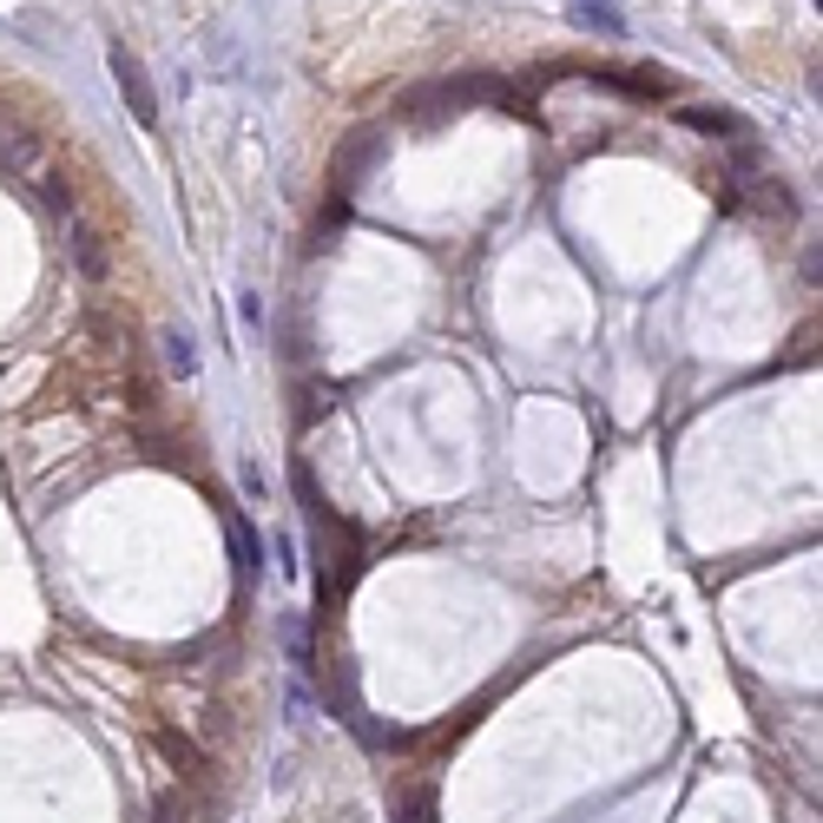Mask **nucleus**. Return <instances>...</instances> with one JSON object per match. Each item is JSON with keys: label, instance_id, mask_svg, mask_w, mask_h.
<instances>
[{"label": "nucleus", "instance_id": "1", "mask_svg": "<svg viewBox=\"0 0 823 823\" xmlns=\"http://www.w3.org/2000/svg\"><path fill=\"white\" fill-rule=\"evenodd\" d=\"M106 67H112V79H119V99L133 106V119H139V126H158V99H151V86H146V67H139L126 47H112Z\"/></svg>", "mask_w": 823, "mask_h": 823}, {"label": "nucleus", "instance_id": "2", "mask_svg": "<svg viewBox=\"0 0 823 823\" xmlns=\"http://www.w3.org/2000/svg\"><path fill=\"white\" fill-rule=\"evenodd\" d=\"M231 553H237V574H244V587L264 574V540H257V527L251 515H231Z\"/></svg>", "mask_w": 823, "mask_h": 823}, {"label": "nucleus", "instance_id": "3", "mask_svg": "<svg viewBox=\"0 0 823 823\" xmlns=\"http://www.w3.org/2000/svg\"><path fill=\"white\" fill-rule=\"evenodd\" d=\"M574 27H587L599 40H619V33H626V13H619L613 0H574Z\"/></svg>", "mask_w": 823, "mask_h": 823}, {"label": "nucleus", "instance_id": "4", "mask_svg": "<svg viewBox=\"0 0 823 823\" xmlns=\"http://www.w3.org/2000/svg\"><path fill=\"white\" fill-rule=\"evenodd\" d=\"M692 133H718V139H745V126H738V112H718V106H685L678 112Z\"/></svg>", "mask_w": 823, "mask_h": 823}, {"label": "nucleus", "instance_id": "5", "mask_svg": "<svg viewBox=\"0 0 823 823\" xmlns=\"http://www.w3.org/2000/svg\"><path fill=\"white\" fill-rule=\"evenodd\" d=\"M165 363H172V375H192L198 370V343L185 330H165Z\"/></svg>", "mask_w": 823, "mask_h": 823}, {"label": "nucleus", "instance_id": "6", "mask_svg": "<svg viewBox=\"0 0 823 823\" xmlns=\"http://www.w3.org/2000/svg\"><path fill=\"white\" fill-rule=\"evenodd\" d=\"M79 271H86V277H99V271H106V257H99V244H92L86 231H79Z\"/></svg>", "mask_w": 823, "mask_h": 823}, {"label": "nucleus", "instance_id": "7", "mask_svg": "<svg viewBox=\"0 0 823 823\" xmlns=\"http://www.w3.org/2000/svg\"><path fill=\"white\" fill-rule=\"evenodd\" d=\"M237 474H244V494H251V501H264V474H257V461H237Z\"/></svg>", "mask_w": 823, "mask_h": 823}]
</instances>
